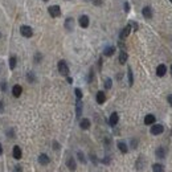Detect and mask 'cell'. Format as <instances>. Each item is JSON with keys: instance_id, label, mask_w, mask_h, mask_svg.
<instances>
[{"instance_id": "cell-20", "label": "cell", "mask_w": 172, "mask_h": 172, "mask_svg": "<svg viewBox=\"0 0 172 172\" xmlns=\"http://www.w3.org/2000/svg\"><path fill=\"white\" fill-rule=\"evenodd\" d=\"M73 24H74V20H73V17H69L65 20V28H66L67 30H72L73 29Z\"/></svg>"}, {"instance_id": "cell-19", "label": "cell", "mask_w": 172, "mask_h": 172, "mask_svg": "<svg viewBox=\"0 0 172 172\" xmlns=\"http://www.w3.org/2000/svg\"><path fill=\"white\" fill-rule=\"evenodd\" d=\"M118 148H119V151L122 152V154H126V152L128 151L127 144H126L125 142H122V140H119V142H118Z\"/></svg>"}, {"instance_id": "cell-35", "label": "cell", "mask_w": 172, "mask_h": 172, "mask_svg": "<svg viewBox=\"0 0 172 172\" xmlns=\"http://www.w3.org/2000/svg\"><path fill=\"white\" fill-rule=\"evenodd\" d=\"M8 136L13 138V130H9V131H8Z\"/></svg>"}, {"instance_id": "cell-30", "label": "cell", "mask_w": 172, "mask_h": 172, "mask_svg": "<svg viewBox=\"0 0 172 172\" xmlns=\"http://www.w3.org/2000/svg\"><path fill=\"white\" fill-rule=\"evenodd\" d=\"M77 156H78V159H80L82 163H85V162H86V160H85V156H83V154H82L81 151H78V152H77Z\"/></svg>"}, {"instance_id": "cell-29", "label": "cell", "mask_w": 172, "mask_h": 172, "mask_svg": "<svg viewBox=\"0 0 172 172\" xmlns=\"http://www.w3.org/2000/svg\"><path fill=\"white\" fill-rule=\"evenodd\" d=\"M7 87H8V85H7V82H5V81L0 82V90H1V91H7Z\"/></svg>"}, {"instance_id": "cell-12", "label": "cell", "mask_w": 172, "mask_h": 172, "mask_svg": "<svg viewBox=\"0 0 172 172\" xmlns=\"http://www.w3.org/2000/svg\"><path fill=\"white\" fill-rule=\"evenodd\" d=\"M155 120H156V118H155L154 114H147V115L144 117V125H147V126L154 125Z\"/></svg>"}, {"instance_id": "cell-21", "label": "cell", "mask_w": 172, "mask_h": 172, "mask_svg": "<svg viewBox=\"0 0 172 172\" xmlns=\"http://www.w3.org/2000/svg\"><path fill=\"white\" fill-rule=\"evenodd\" d=\"M80 126H81V128H82V130H87L90 127V120L87 119V118H83V119L80 122Z\"/></svg>"}, {"instance_id": "cell-34", "label": "cell", "mask_w": 172, "mask_h": 172, "mask_svg": "<svg viewBox=\"0 0 172 172\" xmlns=\"http://www.w3.org/2000/svg\"><path fill=\"white\" fill-rule=\"evenodd\" d=\"M167 101H168V103H170V105L172 106V94H170V95H168V98H167Z\"/></svg>"}, {"instance_id": "cell-23", "label": "cell", "mask_w": 172, "mask_h": 172, "mask_svg": "<svg viewBox=\"0 0 172 172\" xmlns=\"http://www.w3.org/2000/svg\"><path fill=\"white\" fill-rule=\"evenodd\" d=\"M152 171H154V172H164V168H163L162 164H159V163H155V164L152 165Z\"/></svg>"}, {"instance_id": "cell-15", "label": "cell", "mask_w": 172, "mask_h": 172, "mask_svg": "<svg viewBox=\"0 0 172 172\" xmlns=\"http://www.w3.org/2000/svg\"><path fill=\"white\" fill-rule=\"evenodd\" d=\"M75 112H77V118H80L82 115V101L77 99V103H75Z\"/></svg>"}, {"instance_id": "cell-18", "label": "cell", "mask_w": 172, "mask_h": 172, "mask_svg": "<svg viewBox=\"0 0 172 172\" xmlns=\"http://www.w3.org/2000/svg\"><path fill=\"white\" fill-rule=\"evenodd\" d=\"M115 52V46H106L105 50H103V54L106 56V57H110V56H112Z\"/></svg>"}, {"instance_id": "cell-41", "label": "cell", "mask_w": 172, "mask_h": 172, "mask_svg": "<svg viewBox=\"0 0 172 172\" xmlns=\"http://www.w3.org/2000/svg\"><path fill=\"white\" fill-rule=\"evenodd\" d=\"M44 1H48V0H44Z\"/></svg>"}, {"instance_id": "cell-24", "label": "cell", "mask_w": 172, "mask_h": 172, "mask_svg": "<svg viewBox=\"0 0 172 172\" xmlns=\"http://www.w3.org/2000/svg\"><path fill=\"white\" fill-rule=\"evenodd\" d=\"M127 77H128V85L132 86V83H134V75H132L131 67H128V69H127Z\"/></svg>"}, {"instance_id": "cell-32", "label": "cell", "mask_w": 172, "mask_h": 172, "mask_svg": "<svg viewBox=\"0 0 172 172\" xmlns=\"http://www.w3.org/2000/svg\"><path fill=\"white\" fill-rule=\"evenodd\" d=\"M40 61H41V54L37 53V54L35 56V62H40Z\"/></svg>"}, {"instance_id": "cell-33", "label": "cell", "mask_w": 172, "mask_h": 172, "mask_svg": "<svg viewBox=\"0 0 172 172\" xmlns=\"http://www.w3.org/2000/svg\"><path fill=\"white\" fill-rule=\"evenodd\" d=\"M125 11H126V12H128V11H130V4H128V3H125Z\"/></svg>"}, {"instance_id": "cell-25", "label": "cell", "mask_w": 172, "mask_h": 172, "mask_svg": "<svg viewBox=\"0 0 172 172\" xmlns=\"http://www.w3.org/2000/svg\"><path fill=\"white\" fill-rule=\"evenodd\" d=\"M16 62H17V58L15 57V56H12V57L9 58V69L13 70L16 67Z\"/></svg>"}, {"instance_id": "cell-13", "label": "cell", "mask_w": 172, "mask_h": 172, "mask_svg": "<svg viewBox=\"0 0 172 172\" xmlns=\"http://www.w3.org/2000/svg\"><path fill=\"white\" fill-rule=\"evenodd\" d=\"M66 165H67V168H69L70 171H75L77 164H75L74 157H69V159H67V162H66Z\"/></svg>"}, {"instance_id": "cell-27", "label": "cell", "mask_w": 172, "mask_h": 172, "mask_svg": "<svg viewBox=\"0 0 172 172\" xmlns=\"http://www.w3.org/2000/svg\"><path fill=\"white\" fill-rule=\"evenodd\" d=\"M111 86H112V81H111V78H106L105 80V89H111Z\"/></svg>"}, {"instance_id": "cell-16", "label": "cell", "mask_w": 172, "mask_h": 172, "mask_svg": "<svg viewBox=\"0 0 172 172\" xmlns=\"http://www.w3.org/2000/svg\"><path fill=\"white\" fill-rule=\"evenodd\" d=\"M12 155H13V157H15L16 160L21 159V150H20V147H19V146H15V147H13Z\"/></svg>"}, {"instance_id": "cell-38", "label": "cell", "mask_w": 172, "mask_h": 172, "mask_svg": "<svg viewBox=\"0 0 172 172\" xmlns=\"http://www.w3.org/2000/svg\"><path fill=\"white\" fill-rule=\"evenodd\" d=\"M67 82H69V83H72V82H73V78H70V77H67Z\"/></svg>"}, {"instance_id": "cell-40", "label": "cell", "mask_w": 172, "mask_h": 172, "mask_svg": "<svg viewBox=\"0 0 172 172\" xmlns=\"http://www.w3.org/2000/svg\"><path fill=\"white\" fill-rule=\"evenodd\" d=\"M171 73H172V65H171Z\"/></svg>"}, {"instance_id": "cell-6", "label": "cell", "mask_w": 172, "mask_h": 172, "mask_svg": "<svg viewBox=\"0 0 172 172\" xmlns=\"http://www.w3.org/2000/svg\"><path fill=\"white\" fill-rule=\"evenodd\" d=\"M165 73H167V66H165V65H163V64L157 65V67H156L157 77H163V75H165Z\"/></svg>"}, {"instance_id": "cell-5", "label": "cell", "mask_w": 172, "mask_h": 172, "mask_svg": "<svg viewBox=\"0 0 172 172\" xmlns=\"http://www.w3.org/2000/svg\"><path fill=\"white\" fill-rule=\"evenodd\" d=\"M78 22H80V27H82V28H87L89 27V16H86V15H82V16H80V20H78Z\"/></svg>"}, {"instance_id": "cell-17", "label": "cell", "mask_w": 172, "mask_h": 172, "mask_svg": "<svg viewBox=\"0 0 172 172\" xmlns=\"http://www.w3.org/2000/svg\"><path fill=\"white\" fill-rule=\"evenodd\" d=\"M127 58H128L127 53H126L125 50H122V52L119 53V64L120 65H125L126 62H127Z\"/></svg>"}, {"instance_id": "cell-14", "label": "cell", "mask_w": 172, "mask_h": 172, "mask_svg": "<svg viewBox=\"0 0 172 172\" xmlns=\"http://www.w3.org/2000/svg\"><path fill=\"white\" fill-rule=\"evenodd\" d=\"M95 99H97V102L99 103V105H102V103H105L106 101V95L103 91H98L97 93V97H95Z\"/></svg>"}, {"instance_id": "cell-28", "label": "cell", "mask_w": 172, "mask_h": 172, "mask_svg": "<svg viewBox=\"0 0 172 172\" xmlns=\"http://www.w3.org/2000/svg\"><path fill=\"white\" fill-rule=\"evenodd\" d=\"M74 93H75V97H77V99H81V98H82V91H81V89H75L74 90Z\"/></svg>"}, {"instance_id": "cell-4", "label": "cell", "mask_w": 172, "mask_h": 172, "mask_svg": "<svg viewBox=\"0 0 172 172\" xmlns=\"http://www.w3.org/2000/svg\"><path fill=\"white\" fill-rule=\"evenodd\" d=\"M164 131V127H163L162 125H152V127H151V134L152 135H160L162 132Z\"/></svg>"}, {"instance_id": "cell-22", "label": "cell", "mask_w": 172, "mask_h": 172, "mask_svg": "<svg viewBox=\"0 0 172 172\" xmlns=\"http://www.w3.org/2000/svg\"><path fill=\"white\" fill-rule=\"evenodd\" d=\"M155 154H156V156L159 157V159H164L165 157V150L163 147H157V150Z\"/></svg>"}, {"instance_id": "cell-39", "label": "cell", "mask_w": 172, "mask_h": 172, "mask_svg": "<svg viewBox=\"0 0 172 172\" xmlns=\"http://www.w3.org/2000/svg\"><path fill=\"white\" fill-rule=\"evenodd\" d=\"M1 154H3V146L0 144V155H1Z\"/></svg>"}, {"instance_id": "cell-9", "label": "cell", "mask_w": 172, "mask_h": 172, "mask_svg": "<svg viewBox=\"0 0 172 172\" xmlns=\"http://www.w3.org/2000/svg\"><path fill=\"white\" fill-rule=\"evenodd\" d=\"M142 15L144 16L146 19H151V17H152V15H154V13H152V8L150 7V5L144 7V8L142 9Z\"/></svg>"}, {"instance_id": "cell-42", "label": "cell", "mask_w": 172, "mask_h": 172, "mask_svg": "<svg viewBox=\"0 0 172 172\" xmlns=\"http://www.w3.org/2000/svg\"><path fill=\"white\" fill-rule=\"evenodd\" d=\"M170 1H171V3H172V0H170Z\"/></svg>"}, {"instance_id": "cell-26", "label": "cell", "mask_w": 172, "mask_h": 172, "mask_svg": "<svg viewBox=\"0 0 172 172\" xmlns=\"http://www.w3.org/2000/svg\"><path fill=\"white\" fill-rule=\"evenodd\" d=\"M27 80H28V82H29V83H33V82H35V81H36L35 73H33V72L27 73Z\"/></svg>"}, {"instance_id": "cell-10", "label": "cell", "mask_w": 172, "mask_h": 172, "mask_svg": "<svg viewBox=\"0 0 172 172\" xmlns=\"http://www.w3.org/2000/svg\"><path fill=\"white\" fill-rule=\"evenodd\" d=\"M49 162H50V159H49V156H48L46 154H41L40 156H38V163H40L41 165L49 164Z\"/></svg>"}, {"instance_id": "cell-1", "label": "cell", "mask_w": 172, "mask_h": 172, "mask_svg": "<svg viewBox=\"0 0 172 172\" xmlns=\"http://www.w3.org/2000/svg\"><path fill=\"white\" fill-rule=\"evenodd\" d=\"M20 33H21L22 37L30 38L33 36V29L29 27V25H21V27H20Z\"/></svg>"}, {"instance_id": "cell-36", "label": "cell", "mask_w": 172, "mask_h": 172, "mask_svg": "<svg viewBox=\"0 0 172 172\" xmlns=\"http://www.w3.org/2000/svg\"><path fill=\"white\" fill-rule=\"evenodd\" d=\"M3 109H4V103H3L1 101H0V112L3 111Z\"/></svg>"}, {"instance_id": "cell-8", "label": "cell", "mask_w": 172, "mask_h": 172, "mask_svg": "<svg viewBox=\"0 0 172 172\" xmlns=\"http://www.w3.org/2000/svg\"><path fill=\"white\" fill-rule=\"evenodd\" d=\"M130 32H131V27H130V25H126V27L120 30V35H119L120 40H125V38L130 35Z\"/></svg>"}, {"instance_id": "cell-31", "label": "cell", "mask_w": 172, "mask_h": 172, "mask_svg": "<svg viewBox=\"0 0 172 172\" xmlns=\"http://www.w3.org/2000/svg\"><path fill=\"white\" fill-rule=\"evenodd\" d=\"M91 1H93V4H94L95 7H101L102 3H103V0H91Z\"/></svg>"}, {"instance_id": "cell-7", "label": "cell", "mask_w": 172, "mask_h": 172, "mask_svg": "<svg viewBox=\"0 0 172 172\" xmlns=\"http://www.w3.org/2000/svg\"><path fill=\"white\" fill-rule=\"evenodd\" d=\"M118 122H119V115H118V112H112V114L110 115V118H109L110 126H115Z\"/></svg>"}, {"instance_id": "cell-2", "label": "cell", "mask_w": 172, "mask_h": 172, "mask_svg": "<svg viewBox=\"0 0 172 172\" xmlns=\"http://www.w3.org/2000/svg\"><path fill=\"white\" fill-rule=\"evenodd\" d=\"M57 67H58V72H60V74H62V75H69V66H67V64L65 62L64 60L58 61Z\"/></svg>"}, {"instance_id": "cell-37", "label": "cell", "mask_w": 172, "mask_h": 172, "mask_svg": "<svg viewBox=\"0 0 172 172\" xmlns=\"http://www.w3.org/2000/svg\"><path fill=\"white\" fill-rule=\"evenodd\" d=\"M53 148H54V150H57V148H60V146L57 144V142H54V147H53Z\"/></svg>"}, {"instance_id": "cell-3", "label": "cell", "mask_w": 172, "mask_h": 172, "mask_svg": "<svg viewBox=\"0 0 172 172\" xmlns=\"http://www.w3.org/2000/svg\"><path fill=\"white\" fill-rule=\"evenodd\" d=\"M48 12L52 17H58V16H61V8L60 5H50L48 8Z\"/></svg>"}, {"instance_id": "cell-11", "label": "cell", "mask_w": 172, "mask_h": 172, "mask_svg": "<svg viewBox=\"0 0 172 172\" xmlns=\"http://www.w3.org/2000/svg\"><path fill=\"white\" fill-rule=\"evenodd\" d=\"M21 93H22V87L20 85H15L12 87V95L15 98H19L21 95Z\"/></svg>"}]
</instances>
